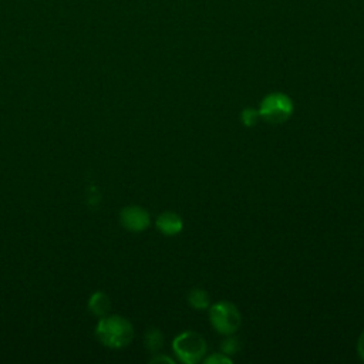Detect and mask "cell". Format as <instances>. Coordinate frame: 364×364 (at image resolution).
Returning a JSON list of instances; mask_svg holds the SVG:
<instances>
[{"mask_svg":"<svg viewBox=\"0 0 364 364\" xmlns=\"http://www.w3.org/2000/svg\"><path fill=\"white\" fill-rule=\"evenodd\" d=\"M95 334L98 340L111 348H121L131 343L134 337L132 324L121 316H104L100 318Z\"/></svg>","mask_w":364,"mask_h":364,"instance_id":"6da1fadb","label":"cell"},{"mask_svg":"<svg viewBox=\"0 0 364 364\" xmlns=\"http://www.w3.org/2000/svg\"><path fill=\"white\" fill-rule=\"evenodd\" d=\"M257 111L263 121L273 125L282 124L291 117L293 101L289 95L283 92H270L263 97Z\"/></svg>","mask_w":364,"mask_h":364,"instance_id":"7a4b0ae2","label":"cell"},{"mask_svg":"<svg viewBox=\"0 0 364 364\" xmlns=\"http://www.w3.org/2000/svg\"><path fill=\"white\" fill-rule=\"evenodd\" d=\"M172 347L178 358L186 364H195L206 354V341L195 331H183L176 336Z\"/></svg>","mask_w":364,"mask_h":364,"instance_id":"3957f363","label":"cell"},{"mask_svg":"<svg viewBox=\"0 0 364 364\" xmlns=\"http://www.w3.org/2000/svg\"><path fill=\"white\" fill-rule=\"evenodd\" d=\"M209 318L215 330L223 336L233 334L240 326V313L229 301H218L209 310Z\"/></svg>","mask_w":364,"mask_h":364,"instance_id":"277c9868","label":"cell"},{"mask_svg":"<svg viewBox=\"0 0 364 364\" xmlns=\"http://www.w3.org/2000/svg\"><path fill=\"white\" fill-rule=\"evenodd\" d=\"M121 225L131 232H142L149 226V213L136 205L125 206L119 215Z\"/></svg>","mask_w":364,"mask_h":364,"instance_id":"5b68a950","label":"cell"},{"mask_svg":"<svg viewBox=\"0 0 364 364\" xmlns=\"http://www.w3.org/2000/svg\"><path fill=\"white\" fill-rule=\"evenodd\" d=\"M155 223H156V229L166 236H173L179 233L183 226L181 216L175 212H162L156 218Z\"/></svg>","mask_w":364,"mask_h":364,"instance_id":"8992f818","label":"cell"},{"mask_svg":"<svg viewBox=\"0 0 364 364\" xmlns=\"http://www.w3.org/2000/svg\"><path fill=\"white\" fill-rule=\"evenodd\" d=\"M88 306H90V310L98 316V317H104L107 316V313L111 309V300L109 297L102 293V291H97L91 296L90 301H88Z\"/></svg>","mask_w":364,"mask_h":364,"instance_id":"52a82bcc","label":"cell"},{"mask_svg":"<svg viewBox=\"0 0 364 364\" xmlns=\"http://www.w3.org/2000/svg\"><path fill=\"white\" fill-rule=\"evenodd\" d=\"M188 301L193 309H198V310H203L209 307V303H210L209 294L203 289H198V287L189 291Z\"/></svg>","mask_w":364,"mask_h":364,"instance_id":"ba28073f","label":"cell"},{"mask_svg":"<svg viewBox=\"0 0 364 364\" xmlns=\"http://www.w3.org/2000/svg\"><path fill=\"white\" fill-rule=\"evenodd\" d=\"M162 334L159 330L156 328H151L148 333H146V337H145V344L148 347V350H151L152 353H156L161 347H162Z\"/></svg>","mask_w":364,"mask_h":364,"instance_id":"9c48e42d","label":"cell"},{"mask_svg":"<svg viewBox=\"0 0 364 364\" xmlns=\"http://www.w3.org/2000/svg\"><path fill=\"white\" fill-rule=\"evenodd\" d=\"M259 118H260L259 111L255 109V108H246V109H243L242 114H240L242 124L246 125V127H253V125H256V122H257Z\"/></svg>","mask_w":364,"mask_h":364,"instance_id":"30bf717a","label":"cell"},{"mask_svg":"<svg viewBox=\"0 0 364 364\" xmlns=\"http://www.w3.org/2000/svg\"><path fill=\"white\" fill-rule=\"evenodd\" d=\"M222 350L225 351V354H232L236 353L239 350V344L236 338H228L222 343Z\"/></svg>","mask_w":364,"mask_h":364,"instance_id":"8fae6325","label":"cell"},{"mask_svg":"<svg viewBox=\"0 0 364 364\" xmlns=\"http://www.w3.org/2000/svg\"><path fill=\"white\" fill-rule=\"evenodd\" d=\"M232 360L229 357H226L225 354L222 353H213L212 355H209L208 358H205V363L206 364H215V363H230Z\"/></svg>","mask_w":364,"mask_h":364,"instance_id":"7c38bea8","label":"cell"},{"mask_svg":"<svg viewBox=\"0 0 364 364\" xmlns=\"http://www.w3.org/2000/svg\"><path fill=\"white\" fill-rule=\"evenodd\" d=\"M357 350H358V354L360 357L364 360V330L358 338V344H357Z\"/></svg>","mask_w":364,"mask_h":364,"instance_id":"4fadbf2b","label":"cell"},{"mask_svg":"<svg viewBox=\"0 0 364 364\" xmlns=\"http://www.w3.org/2000/svg\"><path fill=\"white\" fill-rule=\"evenodd\" d=\"M158 361H166V363H173V360H171L169 357H165V355H159V357H154L151 360V363H158Z\"/></svg>","mask_w":364,"mask_h":364,"instance_id":"5bb4252c","label":"cell"}]
</instances>
